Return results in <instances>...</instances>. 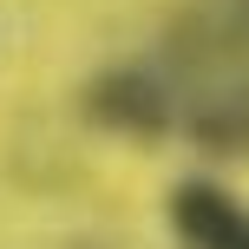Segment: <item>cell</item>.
Masks as SVG:
<instances>
[{
	"instance_id": "cell-3",
	"label": "cell",
	"mask_w": 249,
	"mask_h": 249,
	"mask_svg": "<svg viewBox=\"0 0 249 249\" xmlns=\"http://www.w3.org/2000/svg\"><path fill=\"white\" fill-rule=\"evenodd\" d=\"M190 144L210 151V158H249V86H223V92H203L184 118Z\"/></svg>"
},
{
	"instance_id": "cell-4",
	"label": "cell",
	"mask_w": 249,
	"mask_h": 249,
	"mask_svg": "<svg viewBox=\"0 0 249 249\" xmlns=\"http://www.w3.org/2000/svg\"><path fill=\"white\" fill-rule=\"evenodd\" d=\"M230 7V33H236V53H249V0H223Z\"/></svg>"
},
{
	"instance_id": "cell-1",
	"label": "cell",
	"mask_w": 249,
	"mask_h": 249,
	"mask_svg": "<svg viewBox=\"0 0 249 249\" xmlns=\"http://www.w3.org/2000/svg\"><path fill=\"white\" fill-rule=\"evenodd\" d=\"M86 118L99 131L138 138V144H158L177 131V92L158 66H112L86 86Z\"/></svg>"
},
{
	"instance_id": "cell-2",
	"label": "cell",
	"mask_w": 249,
	"mask_h": 249,
	"mask_svg": "<svg viewBox=\"0 0 249 249\" xmlns=\"http://www.w3.org/2000/svg\"><path fill=\"white\" fill-rule=\"evenodd\" d=\"M164 223L184 249H249V203L216 177H184L164 197Z\"/></svg>"
}]
</instances>
